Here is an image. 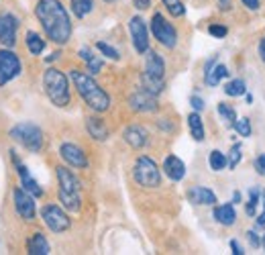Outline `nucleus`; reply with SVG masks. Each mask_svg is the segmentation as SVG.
Listing matches in <instances>:
<instances>
[{
  "label": "nucleus",
  "mask_w": 265,
  "mask_h": 255,
  "mask_svg": "<svg viewBox=\"0 0 265 255\" xmlns=\"http://www.w3.org/2000/svg\"><path fill=\"white\" fill-rule=\"evenodd\" d=\"M10 137L20 143L25 149H29L31 153L41 151L43 147V131L35 125V123H18L10 129Z\"/></svg>",
  "instance_id": "obj_5"
},
{
  "label": "nucleus",
  "mask_w": 265,
  "mask_h": 255,
  "mask_svg": "<svg viewBox=\"0 0 265 255\" xmlns=\"http://www.w3.org/2000/svg\"><path fill=\"white\" fill-rule=\"evenodd\" d=\"M233 202H235V204L241 202V192H235V194H233Z\"/></svg>",
  "instance_id": "obj_48"
},
{
  "label": "nucleus",
  "mask_w": 265,
  "mask_h": 255,
  "mask_svg": "<svg viewBox=\"0 0 265 255\" xmlns=\"http://www.w3.org/2000/svg\"><path fill=\"white\" fill-rule=\"evenodd\" d=\"M20 74V61L10 49H0V86L8 84Z\"/></svg>",
  "instance_id": "obj_9"
},
{
  "label": "nucleus",
  "mask_w": 265,
  "mask_h": 255,
  "mask_svg": "<svg viewBox=\"0 0 265 255\" xmlns=\"http://www.w3.org/2000/svg\"><path fill=\"white\" fill-rule=\"evenodd\" d=\"M208 33H210L212 37H216V39H223V37H227V33H229V29H227L225 25H210V29H208Z\"/></svg>",
  "instance_id": "obj_36"
},
{
  "label": "nucleus",
  "mask_w": 265,
  "mask_h": 255,
  "mask_svg": "<svg viewBox=\"0 0 265 255\" xmlns=\"http://www.w3.org/2000/svg\"><path fill=\"white\" fill-rule=\"evenodd\" d=\"M225 94L227 96H243L245 94V82L243 80H231L225 86Z\"/></svg>",
  "instance_id": "obj_29"
},
{
  "label": "nucleus",
  "mask_w": 265,
  "mask_h": 255,
  "mask_svg": "<svg viewBox=\"0 0 265 255\" xmlns=\"http://www.w3.org/2000/svg\"><path fill=\"white\" fill-rule=\"evenodd\" d=\"M12 198H14V208L18 213V217H23L25 221H33L35 219V213H37L35 211L33 194L27 192L25 188H16L14 194H12Z\"/></svg>",
  "instance_id": "obj_10"
},
{
  "label": "nucleus",
  "mask_w": 265,
  "mask_h": 255,
  "mask_svg": "<svg viewBox=\"0 0 265 255\" xmlns=\"http://www.w3.org/2000/svg\"><path fill=\"white\" fill-rule=\"evenodd\" d=\"M94 8V2L92 0H72V10L78 18H84L86 14H90Z\"/></svg>",
  "instance_id": "obj_26"
},
{
  "label": "nucleus",
  "mask_w": 265,
  "mask_h": 255,
  "mask_svg": "<svg viewBox=\"0 0 265 255\" xmlns=\"http://www.w3.org/2000/svg\"><path fill=\"white\" fill-rule=\"evenodd\" d=\"M27 47H29V51H31L33 55H39V53H43V49H45V41H43L35 31H29V33H27Z\"/></svg>",
  "instance_id": "obj_25"
},
{
  "label": "nucleus",
  "mask_w": 265,
  "mask_h": 255,
  "mask_svg": "<svg viewBox=\"0 0 265 255\" xmlns=\"http://www.w3.org/2000/svg\"><path fill=\"white\" fill-rule=\"evenodd\" d=\"M261 243H263V249H265V237H263V241H261Z\"/></svg>",
  "instance_id": "obj_50"
},
{
  "label": "nucleus",
  "mask_w": 265,
  "mask_h": 255,
  "mask_svg": "<svg viewBox=\"0 0 265 255\" xmlns=\"http://www.w3.org/2000/svg\"><path fill=\"white\" fill-rule=\"evenodd\" d=\"M218 114L233 127L235 125V121H237V114H235V108L231 106V104H225V102H220L218 104Z\"/></svg>",
  "instance_id": "obj_30"
},
{
  "label": "nucleus",
  "mask_w": 265,
  "mask_h": 255,
  "mask_svg": "<svg viewBox=\"0 0 265 255\" xmlns=\"http://www.w3.org/2000/svg\"><path fill=\"white\" fill-rule=\"evenodd\" d=\"M247 237H249V243H251L253 247H259V245H261V239L257 237V233H255V231H249V233H247Z\"/></svg>",
  "instance_id": "obj_40"
},
{
  "label": "nucleus",
  "mask_w": 265,
  "mask_h": 255,
  "mask_svg": "<svg viewBox=\"0 0 265 255\" xmlns=\"http://www.w3.org/2000/svg\"><path fill=\"white\" fill-rule=\"evenodd\" d=\"M241 157H243V149H241V145L239 143H235L233 147H231V155H229V168H237L239 166V161H241Z\"/></svg>",
  "instance_id": "obj_35"
},
{
  "label": "nucleus",
  "mask_w": 265,
  "mask_h": 255,
  "mask_svg": "<svg viewBox=\"0 0 265 255\" xmlns=\"http://www.w3.org/2000/svg\"><path fill=\"white\" fill-rule=\"evenodd\" d=\"M214 219H216V223H220V225H225V227L235 225V221H237L235 206H233V204H220V206H216V208H214Z\"/></svg>",
  "instance_id": "obj_22"
},
{
  "label": "nucleus",
  "mask_w": 265,
  "mask_h": 255,
  "mask_svg": "<svg viewBox=\"0 0 265 255\" xmlns=\"http://www.w3.org/2000/svg\"><path fill=\"white\" fill-rule=\"evenodd\" d=\"M41 219H43V223L49 227V231H53V233H63V231H68L70 225H72L70 217H68L57 204H47V206H43Z\"/></svg>",
  "instance_id": "obj_8"
},
{
  "label": "nucleus",
  "mask_w": 265,
  "mask_h": 255,
  "mask_svg": "<svg viewBox=\"0 0 265 255\" xmlns=\"http://www.w3.org/2000/svg\"><path fill=\"white\" fill-rule=\"evenodd\" d=\"M163 6L169 10V14L173 16H182L186 12V6L182 4V0H163Z\"/></svg>",
  "instance_id": "obj_32"
},
{
  "label": "nucleus",
  "mask_w": 265,
  "mask_h": 255,
  "mask_svg": "<svg viewBox=\"0 0 265 255\" xmlns=\"http://www.w3.org/2000/svg\"><path fill=\"white\" fill-rule=\"evenodd\" d=\"M129 104H131L132 110L137 112H153L157 108V100H155V94L147 92L145 88L132 92L131 98H129Z\"/></svg>",
  "instance_id": "obj_13"
},
{
  "label": "nucleus",
  "mask_w": 265,
  "mask_h": 255,
  "mask_svg": "<svg viewBox=\"0 0 265 255\" xmlns=\"http://www.w3.org/2000/svg\"><path fill=\"white\" fill-rule=\"evenodd\" d=\"M86 63H88V72H90V74H98V72L102 69V59L96 57V55H92Z\"/></svg>",
  "instance_id": "obj_37"
},
{
  "label": "nucleus",
  "mask_w": 265,
  "mask_h": 255,
  "mask_svg": "<svg viewBox=\"0 0 265 255\" xmlns=\"http://www.w3.org/2000/svg\"><path fill=\"white\" fill-rule=\"evenodd\" d=\"M188 127H190V133L196 141H204V125H202V119L198 112H192L188 117Z\"/></svg>",
  "instance_id": "obj_24"
},
{
  "label": "nucleus",
  "mask_w": 265,
  "mask_h": 255,
  "mask_svg": "<svg viewBox=\"0 0 265 255\" xmlns=\"http://www.w3.org/2000/svg\"><path fill=\"white\" fill-rule=\"evenodd\" d=\"M70 78H72V82H74L78 94L84 98V102H86L92 110L104 112V110L111 108V96L94 82V78H90L88 74H84V72H80V69H72Z\"/></svg>",
  "instance_id": "obj_2"
},
{
  "label": "nucleus",
  "mask_w": 265,
  "mask_h": 255,
  "mask_svg": "<svg viewBox=\"0 0 265 255\" xmlns=\"http://www.w3.org/2000/svg\"><path fill=\"white\" fill-rule=\"evenodd\" d=\"M132 2H135V6H137L139 10H145V8L151 6V0H132Z\"/></svg>",
  "instance_id": "obj_42"
},
{
  "label": "nucleus",
  "mask_w": 265,
  "mask_h": 255,
  "mask_svg": "<svg viewBox=\"0 0 265 255\" xmlns=\"http://www.w3.org/2000/svg\"><path fill=\"white\" fill-rule=\"evenodd\" d=\"M190 104H192L194 110H202V108H204V100H202L200 96H192V98H190Z\"/></svg>",
  "instance_id": "obj_38"
},
{
  "label": "nucleus",
  "mask_w": 265,
  "mask_h": 255,
  "mask_svg": "<svg viewBox=\"0 0 265 255\" xmlns=\"http://www.w3.org/2000/svg\"><path fill=\"white\" fill-rule=\"evenodd\" d=\"M132 176H135L137 184L143 186V188H157V186L161 184L159 168H157V164H155L151 157H147V155H143V157H139V159L135 161Z\"/></svg>",
  "instance_id": "obj_6"
},
{
  "label": "nucleus",
  "mask_w": 265,
  "mask_h": 255,
  "mask_svg": "<svg viewBox=\"0 0 265 255\" xmlns=\"http://www.w3.org/2000/svg\"><path fill=\"white\" fill-rule=\"evenodd\" d=\"M229 76V67L223 63H216V57H212L206 63V84L208 86H218L220 80H225Z\"/></svg>",
  "instance_id": "obj_17"
},
{
  "label": "nucleus",
  "mask_w": 265,
  "mask_h": 255,
  "mask_svg": "<svg viewBox=\"0 0 265 255\" xmlns=\"http://www.w3.org/2000/svg\"><path fill=\"white\" fill-rule=\"evenodd\" d=\"M141 82H143V88L147 90V92H151V94H159L161 90H163V80H159V78H151V76H147V74H143V78H141Z\"/></svg>",
  "instance_id": "obj_27"
},
{
  "label": "nucleus",
  "mask_w": 265,
  "mask_h": 255,
  "mask_svg": "<svg viewBox=\"0 0 265 255\" xmlns=\"http://www.w3.org/2000/svg\"><path fill=\"white\" fill-rule=\"evenodd\" d=\"M129 31L132 37V45L137 49V53H147L149 49V33H147V25L141 16H132L129 22Z\"/></svg>",
  "instance_id": "obj_11"
},
{
  "label": "nucleus",
  "mask_w": 265,
  "mask_h": 255,
  "mask_svg": "<svg viewBox=\"0 0 265 255\" xmlns=\"http://www.w3.org/2000/svg\"><path fill=\"white\" fill-rule=\"evenodd\" d=\"M231 4H233L231 0H218V6H220L223 10H231Z\"/></svg>",
  "instance_id": "obj_46"
},
{
  "label": "nucleus",
  "mask_w": 265,
  "mask_h": 255,
  "mask_svg": "<svg viewBox=\"0 0 265 255\" xmlns=\"http://www.w3.org/2000/svg\"><path fill=\"white\" fill-rule=\"evenodd\" d=\"M57 55H59V53H51V55L47 57V61H53V59H57Z\"/></svg>",
  "instance_id": "obj_49"
},
{
  "label": "nucleus",
  "mask_w": 265,
  "mask_h": 255,
  "mask_svg": "<svg viewBox=\"0 0 265 255\" xmlns=\"http://www.w3.org/2000/svg\"><path fill=\"white\" fill-rule=\"evenodd\" d=\"M123 137H125V141L131 145L132 149H141V147H145L147 145V131L141 127V125H131V127H127L125 129V133H123Z\"/></svg>",
  "instance_id": "obj_16"
},
{
  "label": "nucleus",
  "mask_w": 265,
  "mask_h": 255,
  "mask_svg": "<svg viewBox=\"0 0 265 255\" xmlns=\"http://www.w3.org/2000/svg\"><path fill=\"white\" fill-rule=\"evenodd\" d=\"M259 55H261V59L265 61V39H261V43H259Z\"/></svg>",
  "instance_id": "obj_47"
},
{
  "label": "nucleus",
  "mask_w": 265,
  "mask_h": 255,
  "mask_svg": "<svg viewBox=\"0 0 265 255\" xmlns=\"http://www.w3.org/2000/svg\"><path fill=\"white\" fill-rule=\"evenodd\" d=\"M151 33L167 49H173L175 43H178V31H175V27L161 12H155L153 14V18H151Z\"/></svg>",
  "instance_id": "obj_7"
},
{
  "label": "nucleus",
  "mask_w": 265,
  "mask_h": 255,
  "mask_svg": "<svg viewBox=\"0 0 265 255\" xmlns=\"http://www.w3.org/2000/svg\"><path fill=\"white\" fill-rule=\"evenodd\" d=\"M259 190L257 188H251V192H249V202H247V206H245V213L249 215V217H255V211H257V202H259Z\"/></svg>",
  "instance_id": "obj_31"
},
{
  "label": "nucleus",
  "mask_w": 265,
  "mask_h": 255,
  "mask_svg": "<svg viewBox=\"0 0 265 255\" xmlns=\"http://www.w3.org/2000/svg\"><path fill=\"white\" fill-rule=\"evenodd\" d=\"M35 12H37V18H39L45 35L53 43L63 45L70 41L72 20H70V14L59 0H39Z\"/></svg>",
  "instance_id": "obj_1"
},
{
  "label": "nucleus",
  "mask_w": 265,
  "mask_h": 255,
  "mask_svg": "<svg viewBox=\"0 0 265 255\" xmlns=\"http://www.w3.org/2000/svg\"><path fill=\"white\" fill-rule=\"evenodd\" d=\"M231 249H233V253H235V255H243V253H245V251L239 247V243H237V241H231Z\"/></svg>",
  "instance_id": "obj_45"
},
{
  "label": "nucleus",
  "mask_w": 265,
  "mask_h": 255,
  "mask_svg": "<svg viewBox=\"0 0 265 255\" xmlns=\"http://www.w3.org/2000/svg\"><path fill=\"white\" fill-rule=\"evenodd\" d=\"M106 2H111V0H106Z\"/></svg>",
  "instance_id": "obj_51"
},
{
  "label": "nucleus",
  "mask_w": 265,
  "mask_h": 255,
  "mask_svg": "<svg viewBox=\"0 0 265 255\" xmlns=\"http://www.w3.org/2000/svg\"><path fill=\"white\" fill-rule=\"evenodd\" d=\"M255 170H257L261 176H265V155H259V157L255 159Z\"/></svg>",
  "instance_id": "obj_39"
},
{
  "label": "nucleus",
  "mask_w": 265,
  "mask_h": 255,
  "mask_svg": "<svg viewBox=\"0 0 265 255\" xmlns=\"http://www.w3.org/2000/svg\"><path fill=\"white\" fill-rule=\"evenodd\" d=\"M163 170H165L167 178L173 180V182H180V180L186 176V166H184V161H182L180 157H175V155H167V157H165Z\"/></svg>",
  "instance_id": "obj_18"
},
{
  "label": "nucleus",
  "mask_w": 265,
  "mask_h": 255,
  "mask_svg": "<svg viewBox=\"0 0 265 255\" xmlns=\"http://www.w3.org/2000/svg\"><path fill=\"white\" fill-rule=\"evenodd\" d=\"M86 129H88V133H90V137L96 139V141H106V139H108V127H106V123H104L102 119H98V117H90V119L86 121Z\"/></svg>",
  "instance_id": "obj_21"
},
{
  "label": "nucleus",
  "mask_w": 265,
  "mask_h": 255,
  "mask_svg": "<svg viewBox=\"0 0 265 255\" xmlns=\"http://www.w3.org/2000/svg\"><path fill=\"white\" fill-rule=\"evenodd\" d=\"M227 166H229V159H227V155H225L223 151L214 149V151L210 153V168H212L214 172H223Z\"/></svg>",
  "instance_id": "obj_28"
},
{
  "label": "nucleus",
  "mask_w": 265,
  "mask_h": 255,
  "mask_svg": "<svg viewBox=\"0 0 265 255\" xmlns=\"http://www.w3.org/2000/svg\"><path fill=\"white\" fill-rule=\"evenodd\" d=\"M80 57H82V59H84V61H88V59H90V57H92V51H90V49H86V47H84V49H80Z\"/></svg>",
  "instance_id": "obj_44"
},
{
  "label": "nucleus",
  "mask_w": 265,
  "mask_h": 255,
  "mask_svg": "<svg viewBox=\"0 0 265 255\" xmlns=\"http://www.w3.org/2000/svg\"><path fill=\"white\" fill-rule=\"evenodd\" d=\"M249 10H257L259 8V0H241Z\"/></svg>",
  "instance_id": "obj_41"
},
{
  "label": "nucleus",
  "mask_w": 265,
  "mask_h": 255,
  "mask_svg": "<svg viewBox=\"0 0 265 255\" xmlns=\"http://www.w3.org/2000/svg\"><path fill=\"white\" fill-rule=\"evenodd\" d=\"M188 198H190V202H194V204H206V206H212V204L216 202L214 192H212V190H208V188H202V186H194V188H190Z\"/></svg>",
  "instance_id": "obj_20"
},
{
  "label": "nucleus",
  "mask_w": 265,
  "mask_h": 255,
  "mask_svg": "<svg viewBox=\"0 0 265 255\" xmlns=\"http://www.w3.org/2000/svg\"><path fill=\"white\" fill-rule=\"evenodd\" d=\"M16 29H18L16 16L10 12H2L0 14V43L4 47H12L16 43Z\"/></svg>",
  "instance_id": "obj_12"
},
{
  "label": "nucleus",
  "mask_w": 265,
  "mask_h": 255,
  "mask_svg": "<svg viewBox=\"0 0 265 255\" xmlns=\"http://www.w3.org/2000/svg\"><path fill=\"white\" fill-rule=\"evenodd\" d=\"M59 155L63 157V161L65 164H70L72 168H88V157H86V153L78 147V145H74V143H63L61 147H59Z\"/></svg>",
  "instance_id": "obj_14"
},
{
  "label": "nucleus",
  "mask_w": 265,
  "mask_h": 255,
  "mask_svg": "<svg viewBox=\"0 0 265 255\" xmlns=\"http://www.w3.org/2000/svg\"><path fill=\"white\" fill-rule=\"evenodd\" d=\"M57 182H59V202L70 213H78L82 206L80 200V180L72 174V170L59 166L57 168Z\"/></svg>",
  "instance_id": "obj_3"
},
{
  "label": "nucleus",
  "mask_w": 265,
  "mask_h": 255,
  "mask_svg": "<svg viewBox=\"0 0 265 255\" xmlns=\"http://www.w3.org/2000/svg\"><path fill=\"white\" fill-rule=\"evenodd\" d=\"M16 164V172H18V178H20V182H23V188L27 190V192H31L33 196H43V188L35 182V178L29 174V170H27V166H23V164H18V161H14Z\"/></svg>",
  "instance_id": "obj_19"
},
{
  "label": "nucleus",
  "mask_w": 265,
  "mask_h": 255,
  "mask_svg": "<svg viewBox=\"0 0 265 255\" xmlns=\"http://www.w3.org/2000/svg\"><path fill=\"white\" fill-rule=\"evenodd\" d=\"M27 251H29L31 255L51 253V251H49V243H47V239H45L41 233H35V235L29 239V243H27Z\"/></svg>",
  "instance_id": "obj_23"
},
{
  "label": "nucleus",
  "mask_w": 265,
  "mask_h": 255,
  "mask_svg": "<svg viewBox=\"0 0 265 255\" xmlns=\"http://www.w3.org/2000/svg\"><path fill=\"white\" fill-rule=\"evenodd\" d=\"M261 196H263V213L257 217V227H265V190L261 192Z\"/></svg>",
  "instance_id": "obj_43"
},
{
  "label": "nucleus",
  "mask_w": 265,
  "mask_h": 255,
  "mask_svg": "<svg viewBox=\"0 0 265 255\" xmlns=\"http://www.w3.org/2000/svg\"><path fill=\"white\" fill-rule=\"evenodd\" d=\"M233 127L237 129V133L241 137H251V123H249V119H245V117L243 119H237Z\"/></svg>",
  "instance_id": "obj_33"
},
{
  "label": "nucleus",
  "mask_w": 265,
  "mask_h": 255,
  "mask_svg": "<svg viewBox=\"0 0 265 255\" xmlns=\"http://www.w3.org/2000/svg\"><path fill=\"white\" fill-rule=\"evenodd\" d=\"M96 49H98L100 53H104L106 57H111V59H115V61H117V59H121V55H119V51H117L115 47H111L108 43H104V41H98V43H96Z\"/></svg>",
  "instance_id": "obj_34"
},
{
  "label": "nucleus",
  "mask_w": 265,
  "mask_h": 255,
  "mask_svg": "<svg viewBox=\"0 0 265 255\" xmlns=\"http://www.w3.org/2000/svg\"><path fill=\"white\" fill-rule=\"evenodd\" d=\"M143 74H147L151 78L163 80V74H165V61H163V57L159 53L147 49V59H145V72Z\"/></svg>",
  "instance_id": "obj_15"
},
{
  "label": "nucleus",
  "mask_w": 265,
  "mask_h": 255,
  "mask_svg": "<svg viewBox=\"0 0 265 255\" xmlns=\"http://www.w3.org/2000/svg\"><path fill=\"white\" fill-rule=\"evenodd\" d=\"M43 86H45V92H47L49 100L55 106L70 104V84H68V78H65L63 72H59L55 67L45 69V74H43Z\"/></svg>",
  "instance_id": "obj_4"
}]
</instances>
